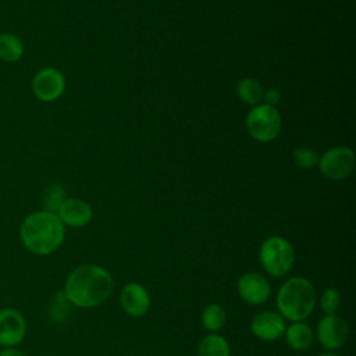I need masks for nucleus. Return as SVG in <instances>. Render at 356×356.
I'll use <instances>...</instances> for the list:
<instances>
[{
	"label": "nucleus",
	"instance_id": "obj_1",
	"mask_svg": "<svg viewBox=\"0 0 356 356\" xmlns=\"http://www.w3.org/2000/svg\"><path fill=\"white\" fill-rule=\"evenodd\" d=\"M114 278L100 264L85 263L76 266L65 278L63 292L71 306L92 309L103 305L113 295Z\"/></svg>",
	"mask_w": 356,
	"mask_h": 356
},
{
	"label": "nucleus",
	"instance_id": "obj_2",
	"mask_svg": "<svg viewBox=\"0 0 356 356\" xmlns=\"http://www.w3.org/2000/svg\"><path fill=\"white\" fill-rule=\"evenodd\" d=\"M24 248L36 256L54 253L65 239V227L56 213L39 210L28 214L19 227Z\"/></svg>",
	"mask_w": 356,
	"mask_h": 356
},
{
	"label": "nucleus",
	"instance_id": "obj_3",
	"mask_svg": "<svg viewBox=\"0 0 356 356\" xmlns=\"http://www.w3.org/2000/svg\"><path fill=\"white\" fill-rule=\"evenodd\" d=\"M317 305V292L306 277L295 275L286 278L278 288L275 296L277 312L289 323L306 321Z\"/></svg>",
	"mask_w": 356,
	"mask_h": 356
},
{
	"label": "nucleus",
	"instance_id": "obj_4",
	"mask_svg": "<svg viewBox=\"0 0 356 356\" xmlns=\"http://www.w3.org/2000/svg\"><path fill=\"white\" fill-rule=\"evenodd\" d=\"M259 261L267 277L284 278L293 268L295 249L284 236H268L260 245Z\"/></svg>",
	"mask_w": 356,
	"mask_h": 356
},
{
	"label": "nucleus",
	"instance_id": "obj_5",
	"mask_svg": "<svg viewBox=\"0 0 356 356\" xmlns=\"http://www.w3.org/2000/svg\"><path fill=\"white\" fill-rule=\"evenodd\" d=\"M249 135L259 142L274 140L281 131V117L275 107L268 104L254 106L246 117Z\"/></svg>",
	"mask_w": 356,
	"mask_h": 356
},
{
	"label": "nucleus",
	"instance_id": "obj_6",
	"mask_svg": "<svg viewBox=\"0 0 356 356\" xmlns=\"http://www.w3.org/2000/svg\"><path fill=\"white\" fill-rule=\"evenodd\" d=\"M348 338L349 325L346 320L337 313L324 314L314 328V339L325 350L337 352L348 342Z\"/></svg>",
	"mask_w": 356,
	"mask_h": 356
},
{
	"label": "nucleus",
	"instance_id": "obj_7",
	"mask_svg": "<svg viewBox=\"0 0 356 356\" xmlns=\"http://www.w3.org/2000/svg\"><path fill=\"white\" fill-rule=\"evenodd\" d=\"M236 292L241 300L250 306L264 305L271 295V284L266 274L248 271L236 281Z\"/></svg>",
	"mask_w": 356,
	"mask_h": 356
},
{
	"label": "nucleus",
	"instance_id": "obj_8",
	"mask_svg": "<svg viewBox=\"0 0 356 356\" xmlns=\"http://www.w3.org/2000/svg\"><path fill=\"white\" fill-rule=\"evenodd\" d=\"M318 165L323 175L327 178L343 179L355 168V154L349 147L337 146L327 150L318 159Z\"/></svg>",
	"mask_w": 356,
	"mask_h": 356
},
{
	"label": "nucleus",
	"instance_id": "obj_9",
	"mask_svg": "<svg viewBox=\"0 0 356 356\" xmlns=\"http://www.w3.org/2000/svg\"><path fill=\"white\" fill-rule=\"evenodd\" d=\"M65 89V78L63 72L54 67H44L39 70L32 78L33 95L44 102L50 103L61 97Z\"/></svg>",
	"mask_w": 356,
	"mask_h": 356
},
{
	"label": "nucleus",
	"instance_id": "obj_10",
	"mask_svg": "<svg viewBox=\"0 0 356 356\" xmlns=\"http://www.w3.org/2000/svg\"><path fill=\"white\" fill-rule=\"evenodd\" d=\"M286 320L277 310H261L250 320V332L260 341L274 342L284 337Z\"/></svg>",
	"mask_w": 356,
	"mask_h": 356
},
{
	"label": "nucleus",
	"instance_id": "obj_11",
	"mask_svg": "<svg viewBox=\"0 0 356 356\" xmlns=\"http://www.w3.org/2000/svg\"><path fill=\"white\" fill-rule=\"evenodd\" d=\"M26 335V321L15 307L0 310V346L14 348L19 345Z\"/></svg>",
	"mask_w": 356,
	"mask_h": 356
},
{
	"label": "nucleus",
	"instance_id": "obj_12",
	"mask_svg": "<svg viewBox=\"0 0 356 356\" xmlns=\"http://www.w3.org/2000/svg\"><path fill=\"white\" fill-rule=\"evenodd\" d=\"M118 302L127 316L139 318L149 312L152 299L147 289L142 284L128 282L121 288Z\"/></svg>",
	"mask_w": 356,
	"mask_h": 356
},
{
	"label": "nucleus",
	"instance_id": "obj_13",
	"mask_svg": "<svg viewBox=\"0 0 356 356\" xmlns=\"http://www.w3.org/2000/svg\"><path fill=\"white\" fill-rule=\"evenodd\" d=\"M56 214L64 224V227L82 228L92 221L93 209L88 202L82 199L65 197Z\"/></svg>",
	"mask_w": 356,
	"mask_h": 356
},
{
	"label": "nucleus",
	"instance_id": "obj_14",
	"mask_svg": "<svg viewBox=\"0 0 356 356\" xmlns=\"http://www.w3.org/2000/svg\"><path fill=\"white\" fill-rule=\"evenodd\" d=\"M282 338L292 350L303 352L314 342V328L306 321H292L286 324Z\"/></svg>",
	"mask_w": 356,
	"mask_h": 356
},
{
	"label": "nucleus",
	"instance_id": "obj_15",
	"mask_svg": "<svg viewBox=\"0 0 356 356\" xmlns=\"http://www.w3.org/2000/svg\"><path fill=\"white\" fill-rule=\"evenodd\" d=\"M197 356H231V348L221 334L209 332L197 343Z\"/></svg>",
	"mask_w": 356,
	"mask_h": 356
},
{
	"label": "nucleus",
	"instance_id": "obj_16",
	"mask_svg": "<svg viewBox=\"0 0 356 356\" xmlns=\"http://www.w3.org/2000/svg\"><path fill=\"white\" fill-rule=\"evenodd\" d=\"M200 323L209 332H218L227 324V312L220 303H209L200 313Z\"/></svg>",
	"mask_w": 356,
	"mask_h": 356
},
{
	"label": "nucleus",
	"instance_id": "obj_17",
	"mask_svg": "<svg viewBox=\"0 0 356 356\" xmlns=\"http://www.w3.org/2000/svg\"><path fill=\"white\" fill-rule=\"evenodd\" d=\"M24 56V43L22 40L11 33H0V60L4 63H17Z\"/></svg>",
	"mask_w": 356,
	"mask_h": 356
},
{
	"label": "nucleus",
	"instance_id": "obj_18",
	"mask_svg": "<svg viewBox=\"0 0 356 356\" xmlns=\"http://www.w3.org/2000/svg\"><path fill=\"white\" fill-rule=\"evenodd\" d=\"M236 93L238 97L248 103V104H259L263 100V88L260 82H257L253 78H243L238 82L236 86Z\"/></svg>",
	"mask_w": 356,
	"mask_h": 356
},
{
	"label": "nucleus",
	"instance_id": "obj_19",
	"mask_svg": "<svg viewBox=\"0 0 356 356\" xmlns=\"http://www.w3.org/2000/svg\"><path fill=\"white\" fill-rule=\"evenodd\" d=\"M317 303L324 314H334L341 306V293L337 288H325L317 298Z\"/></svg>",
	"mask_w": 356,
	"mask_h": 356
},
{
	"label": "nucleus",
	"instance_id": "obj_20",
	"mask_svg": "<svg viewBox=\"0 0 356 356\" xmlns=\"http://www.w3.org/2000/svg\"><path fill=\"white\" fill-rule=\"evenodd\" d=\"M64 188L58 184H53L47 188L44 195V210L57 213L60 204L64 202Z\"/></svg>",
	"mask_w": 356,
	"mask_h": 356
},
{
	"label": "nucleus",
	"instance_id": "obj_21",
	"mask_svg": "<svg viewBox=\"0 0 356 356\" xmlns=\"http://www.w3.org/2000/svg\"><path fill=\"white\" fill-rule=\"evenodd\" d=\"M293 161L296 163L298 167L300 168H313L318 164V154L310 149V147H299V149H295L293 153Z\"/></svg>",
	"mask_w": 356,
	"mask_h": 356
},
{
	"label": "nucleus",
	"instance_id": "obj_22",
	"mask_svg": "<svg viewBox=\"0 0 356 356\" xmlns=\"http://www.w3.org/2000/svg\"><path fill=\"white\" fill-rule=\"evenodd\" d=\"M70 302L67 300L65 295L63 291L57 292L56 298H54V302H53V306H51V317L54 321H63L65 320V317L68 316L70 313Z\"/></svg>",
	"mask_w": 356,
	"mask_h": 356
},
{
	"label": "nucleus",
	"instance_id": "obj_23",
	"mask_svg": "<svg viewBox=\"0 0 356 356\" xmlns=\"http://www.w3.org/2000/svg\"><path fill=\"white\" fill-rule=\"evenodd\" d=\"M263 99L266 102L264 104H268V106L274 107L280 102V92L277 89L271 88V89H268L267 92L263 93Z\"/></svg>",
	"mask_w": 356,
	"mask_h": 356
},
{
	"label": "nucleus",
	"instance_id": "obj_24",
	"mask_svg": "<svg viewBox=\"0 0 356 356\" xmlns=\"http://www.w3.org/2000/svg\"><path fill=\"white\" fill-rule=\"evenodd\" d=\"M0 356H25V353L17 349V346H14V348H3V350L0 352Z\"/></svg>",
	"mask_w": 356,
	"mask_h": 356
},
{
	"label": "nucleus",
	"instance_id": "obj_25",
	"mask_svg": "<svg viewBox=\"0 0 356 356\" xmlns=\"http://www.w3.org/2000/svg\"><path fill=\"white\" fill-rule=\"evenodd\" d=\"M317 356H342V355H339V353H337V352H332V350H325V352H323V353H318Z\"/></svg>",
	"mask_w": 356,
	"mask_h": 356
}]
</instances>
